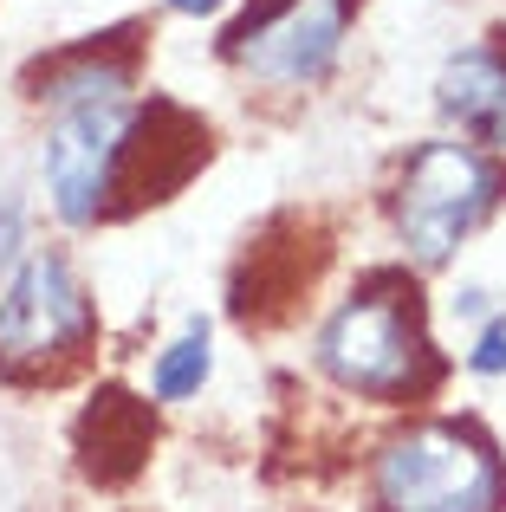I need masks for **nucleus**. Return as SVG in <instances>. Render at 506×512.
I'll use <instances>...</instances> for the list:
<instances>
[{
    "instance_id": "nucleus-1",
    "label": "nucleus",
    "mask_w": 506,
    "mask_h": 512,
    "mask_svg": "<svg viewBox=\"0 0 506 512\" xmlns=\"http://www.w3.org/2000/svg\"><path fill=\"white\" fill-rule=\"evenodd\" d=\"M318 370L344 396L383 402V409L422 402L448 376L442 350L429 338V318H422V286L403 266H370L351 299L325 318V331H318Z\"/></svg>"
},
{
    "instance_id": "nucleus-2",
    "label": "nucleus",
    "mask_w": 506,
    "mask_h": 512,
    "mask_svg": "<svg viewBox=\"0 0 506 512\" xmlns=\"http://www.w3.org/2000/svg\"><path fill=\"white\" fill-rule=\"evenodd\" d=\"M98 350V305L65 253H26L0 286V376L20 389H59Z\"/></svg>"
},
{
    "instance_id": "nucleus-3",
    "label": "nucleus",
    "mask_w": 506,
    "mask_h": 512,
    "mask_svg": "<svg viewBox=\"0 0 506 512\" xmlns=\"http://www.w3.org/2000/svg\"><path fill=\"white\" fill-rule=\"evenodd\" d=\"M370 493L377 512H506V461L481 422L435 415L377 448Z\"/></svg>"
},
{
    "instance_id": "nucleus-4",
    "label": "nucleus",
    "mask_w": 506,
    "mask_h": 512,
    "mask_svg": "<svg viewBox=\"0 0 506 512\" xmlns=\"http://www.w3.org/2000/svg\"><path fill=\"white\" fill-rule=\"evenodd\" d=\"M506 195V169L474 143H422L396 175L390 195V221L396 240L409 247V260L422 273L455 260V247L500 208Z\"/></svg>"
},
{
    "instance_id": "nucleus-5",
    "label": "nucleus",
    "mask_w": 506,
    "mask_h": 512,
    "mask_svg": "<svg viewBox=\"0 0 506 512\" xmlns=\"http://www.w3.org/2000/svg\"><path fill=\"white\" fill-rule=\"evenodd\" d=\"M364 0H253L221 33V59L260 85H325Z\"/></svg>"
},
{
    "instance_id": "nucleus-6",
    "label": "nucleus",
    "mask_w": 506,
    "mask_h": 512,
    "mask_svg": "<svg viewBox=\"0 0 506 512\" xmlns=\"http://www.w3.org/2000/svg\"><path fill=\"white\" fill-rule=\"evenodd\" d=\"M208 156H215V130L189 104H176V98L130 104L124 143H117V163H111V208H104V221L176 201L208 169Z\"/></svg>"
},
{
    "instance_id": "nucleus-7",
    "label": "nucleus",
    "mask_w": 506,
    "mask_h": 512,
    "mask_svg": "<svg viewBox=\"0 0 506 512\" xmlns=\"http://www.w3.org/2000/svg\"><path fill=\"white\" fill-rule=\"evenodd\" d=\"M331 266V227L325 214L286 208L241 247L228 279V312L247 331H279L292 325V312L305 305V292L318 286V273Z\"/></svg>"
},
{
    "instance_id": "nucleus-8",
    "label": "nucleus",
    "mask_w": 506,
    "mask_h": 512,
    "mask_svg": "<svg viewBox=\"0 0 506 512\" xmlns=\"http://www.w3.org/2000/svg\"><path fill=\"white\" fill-rule=\"evenodd\" d=\"M130 104H78L59 111V130L46 143V188L65 227H98L111 208V163L124 143Z\"/></svg>"
},
{
    "instance_id": "nucleus-9",
    "label": "nucleus",
    "mask_w": 506,
    "mask_h": 512,
    "mask_svg": "<svg viewBox=\"0 0 506 512\" xmlns=\"http://www.w3.org/2000/svg\"><path fill=\"white\" fill-rule=\"evenodd\" d=\"M150 26L124 20L111 33H85L59 52H39L20 72V91L33 104H52V111H78V104H130V85H137V59Z\"/></svg>"
},
{
    "instance_id": "nucleus-10",
    "label": "nucleus",
    "mask_w": 506,
    "mask_h": 512,
    "mask_svg": "<svg viewBox=\"0 0 506 512\" xmlns=\"http://www.w3.org/2000/svg\"><path fill=\"white\" fill-rule=\"evenodd\" d=\"M150 448H156V402H143L137 389H124V383H104L72 422L78 474L104 493L130 487V480L150 467Z\"/></svg>"
},
{
    "instance_id": "nucleus-11",
    "label": "nucleus",
    "mask_w": 506,
    "mask_h": 512,
    "mask_svg": "<svg viewBox=\"0 0 506 512\" xmlns=\"http://www.w3.org/2000/svg\"><path fill=\"white\" fill-rule=\"evenodd\" d=\"M448 124H461V137L474 150L500 156L506 150V33H494V46H468L442 65V85H435Z\"/></svg>"
},
{
    "instance_id": "nucleus-12",
    "label": "nucleus",
    "mask_w": 506,
    "mask_h": 512,
    "mask_svg": "<svg viewBox=\"0 0 506 512\" xmlns=\"http://www.w3.org/2000/svg\"><path fill=\"white\" fill-rule=\"evenodd\" d=\"M208 363H215V350H208V325L195 318L189 331H182L176 344L156 357V370H150V396L156 402H182V396H195V389L208 383Z\"/></svg>"
},
{
    "instance_id": "nucleus-13",
    "label": "nucleus",
    "mask_w": 506,
    "mask_h": 512,
    "mask_svg": "<svg viewBox=\"0 0 506 512\" xmlns=\"http://www.w3.org/2000/svg\"><path fill=\"white\" fill-rule=\"evenodd\" d=\"M468 370L474 376H506V318H494V325L481 331V344L468 350Z\"/></svg>"
},
{
    "instance_id": "nucleus-14",
    "label": "nucleus",
    "mask_w": 506,
    "mask_h": 512,
    "mask_svg": "<svg viewBox=\"0 0 506 512\" xmlns=\"http://www.w3.org/2000/svg\"><path fill=\"white\" fill-rule=\"evenodd\" d=\"M20 266V201L0 195V279H13Z\"/></svg>"
},
{
    "instance_id": "nucleus-15",
    "label": "nucleus",
    "mask_w": 506,
    "mask_h": 512,
    "mask_svg": "<svg viewBox=\"0 0 506 512\" xmlns=\"http://www.w3.org/2000/svg\"><path fill=\"white\" fill-rule=\"evenodd\" d=\"M176 13H189V20H202V13H221V0H169Z\"/></svg>"
}]
</instances>
